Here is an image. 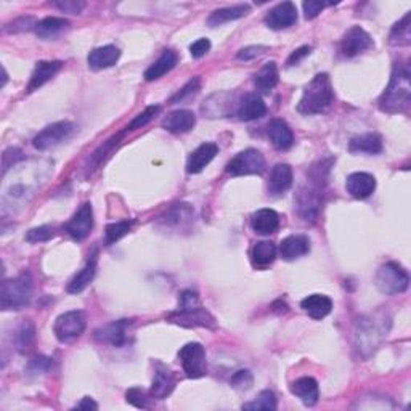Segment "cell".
<instances>
[{
	"instance_id": "obj_1",
	"label": "cell",
	"mask_w": 411,
	"mask_h": 411,
	"mask_svg": "<svg viewBox=\"0 0 411 411\" xmlns=\"http://www.w3.org/2000/svg\"><path fill=\"white\" fill-rule=\"evenodd\" d=\"M392 327V318L386 311H376L375 313L365 315L355 324L354 339L355 349L361 359L375 354L379 345L387 338Z\"/></svg>"
},
{
	"instance_id": "obj_2",
	"label": "cell",
	"mask_w": 411,
	"mask_h": 411,
	"mask_svg": "<svg viewBox=\"0 0 411 411\" xmlns=\"http://www.w3.org/2000/svg\"><path fill=\"white\" fill-rule=\"evenodd\" d=\"M410 77L411 73L408 63H395L391 82L379 100V108L391 114L407 111L411 101Z\"/></svg>"
},
{
	"instance_id": "obj_3",
	"label": "cell",
	"mask_w": 411,
	"mask_h": 411,
	"mask_svg": "<svg viewBox=\"0 0 411 411\" xmlns=\"http://www.w3.org/2000/svg\"><path fill=\"white\" fill-rule=\"evenodd\" d=\"M333 98L334 92L333 85H331L329 81V76L327 73L317 74V76L307 84V87L304 89L302 98L297 105V111L306 116L320 114L333 103Z\"/></svg>"
},
{
	"instance_id": "obj_4",
	"label": "cell",
	"mask_w": 411,
	"mask_h": 411,
	"mask_svg": "<svg viewBox=\"0 0 411 411\" xmlns=\"http://www.w3.org/2000/svg\"><path fill=\"white\" fill-rule=\"evenodd\" d=\"M33 299V278L29 271H23L17 278L5 280L0 290L2 311H21L28 307Z\"/></svg>"
},
{
	"instance_id": "obj_5",
	"label": "cell",
	"mask_w": 411,
	"mask_h": 411,
	"mask_svg": "<svg viewBox=\"0 0 411 411\" xmlns=\"http://www.w3.org/2000/svg\"><path fill=\"white\" fill-rule=\"evenodd\" d=\"M376 286L382 294H402V292L408 290L410 276L398 264L387 262L379 267L376 274Z\"/></svg>"
},
{
	"instance_id": "obj_6",
	"label": "cell",
	"mask_w": 411,
	"mask_h": 411,
	"mask_svg": "<svg viewBox=\"0 0 411 411\" xmlns=\"http://www.w3.org/2000/svg\"><path fill=\"white\" fill-rule=\"evenodd\" d=\"M265 170V159L257 149H244L238 153L230 163L227 164V172L238 177V175L262 174Z\"/></svg>"
},
{
	"instance_id": "obj_7",
	"label": "cell",
	"mask_w": 411,
	"mask_h": 411,
	"mask_svg": "<svg viewBox=\"0 0 411 411\" xmlns=\"http://www.w3.org/2000/svg\"><path fill=\"white\" fill-rule=\"evenodd\" d=\"M179 359L188 378L197 379L206 375V350L200 343H190L181 347Z\"/></svg>"
},
{
	"instance_id": "obj_8",
	"label": "cell",
	"mask_w": 411,
	"mask_h": 411,
	"mask_svg": "<svg viewBox=\"0 0 411 411\" xmlns=\"http://www.w3.org/2000/svg\"><path fill=\"white\" fill-rule=\"evenodd\" d=\"M167 320L170 323L180 324V327L185 328H216V318L201 306L191 308H177V311L169 315Z\"/></svg>"
},
{
	"instance_id": "obj_9",
	"label": "cell",
	"mask_w": 411,
	"mask_h": 411,
	"mask_svg": "<svg viewBox=\"0 0 411 411\" xmlns=\"http://www.w3.org/2000/svg\"><path fill=\"white\" fill-rule=\"evenodd\" d=\"M74 129H76V127L69 121L55 122V124L45 127L44 130L37 133L33 140V145L36 149H39V151H45V149H50L53 147L60 145L61 142L68 140V138L73 135Z\"/></svg>"
},
{
	"instance_id": "obj_10",
	"label": "cell",
	"mask_w": 411,
	"mask_h": 411,
	"mask_svg": "<svg viewBox=\"0 0 411 411\" xmlns=\"http://www.w3.org/2000/svg\"><path fill=\"white\" fill-rule=\"evenodd\" d=\"M85 329V315L79 311H73V312H66L60 315L57 318L55 327H53V331H55L57 339L60 343H71V341L77 339L79 336L84 333Z\"/></svg>"
},
{
	"instance_id": "obj_11",
	"label": "cell",
	"mask_w": 411,
	"mask_h": 411,
	"mask_svg": "<svg viewBox=\"0 0 411 411\" xmlns=\"http://www.w3.org/2000/svg\"><path fill=\"white\" fill-rule=\"evenodd\" d=\"M373 47L371 36L360 26H352L341 39V52L347 58L357 57L359 53L365 52Z\"/></svg>"
},
{
	"instance_id": "obj_12",
	"label": "cell",
	"mask_w": 411,
	"mask_h": 411,
	"mask_svg": "<svg viewBox=\"0 0 411 411\" xmlns=\"http://www.w3.org/2000/svg\"><path fill=\"white\" fill-rule=\"evenodd\" d=\"M94 228V209L90 202H85L76 214L73 216L71 221L68 222L66 225V232L69 233V237L76 241H84L85 238L89 237L90 232Z\"/></svg>"
},
{
	"instance_id": "obj_13",
	"label": "cell",
	"mask_w": 411,
	"mask_h": 411,
	"mask_svg": "<svg viewBox=\"0 0 411 411\" xmlns=\"http://www.w3.org/2000/svg\"><path fill=\"white\" fill-rule=\"evenodd\" d=\"M132 324L130 320H119V322H113L105 324V327L98 328L95 331V339L100 341L103 344H110L113 347H122L129 343V336L127 331Z\"/></svg>"
},
{
	"instance_id": "obj_14",
	"label": "cell",
	"mask_w": 411,
	"mask_h": 411,
	"mask_svg": "<svg viewBox=\"0 0 411 411\" xmlns=\"http://www.w3.org/2000/svg\"><path fill=\"white\" fill-rule=\"evenodd\" d=\"M297 212L301 214L304 221L313 222L318 217L320 206H322V197H320V190L315 188H301L297 196L294 197Z\"/></svg>"
},
{
	"instance_id": "obj_15",
	"label": "cell",
	"mask_w": 411,
	"mask_h": 411,
	"mask_svg": "<svg viewBox=\"0 0 411 411\" xmlns=\"http://www.w3.org/2000/svg\"><path fill=\"white\" fill-rule=\"evenodd\" d=\"M297 21V8L292 2H283L271 8L265 17V24L270 29L290 28Z\"/></svg>"
},
{
	"instance_id": "obj_16",
	"label": "cell",
	"mask_w": 411,
	"mask_h": 411,
	"mask_svg": "<svg viewBox=\"0 0 411 411\" xmlns=\"http://www.w3.org/2000/svg\"><path fill=\"white\" fill-rule=\"evenodd\" d=\"M347 193L355 200H366L376 190V179L371 174L355 172L350 174L345 181Z\"/></svg>"
},
{
	"instance_id": "obj_17",
	"label": "cell",
	"mask_w": 411,
	"mask_h": 411,
	"mask_svg": "<svg viewBox=\"0 0 411 411\" xmlns=\"http://www.w3.org/2000/svg\"><path fill=\"white\" fill-rule=\"evenodd\" d=\"M217 153H218V147L216 145V143H202V145L197 147L188 158V163H186V172L200 174L201 170L216 158Z\"/></svg>"
},
{
	"instance_id": "obj_18",
	"label": "cell",
	"mask_w": 411,
	"mask_h": 411,
	"mask_svg": "<svg viewBox=\"0 0 411 411\" xmlns=\"http://www.w3.org/2000/svg\"><path fill=\"white\" fill-rule=\"evenodd\" d=\"M196 117L188 110H177L167 114L163 121V127L172 133H185L193 129Z\"/></svg>"
},
{
	"instance_id": "obj_19",
	"label": "cell",
	"mask_w": 411,
	"mask_h": 411,
	"mask_svg": "<svg viewBox=\"0 0 411 411\" xmlns=\"http://www.w3.org/2000/svg\"><path fill=\"white\" fill-rule=\"evenodd\" d=\"M311 251V241L304 234H291L281 241L280 253L285 260H296Z\"/></svg>"
},
{
	"instance_id": "obj_20",
	"label": "cell",
	"mask_w": 411,
	"mask_h": 411,
	"mask_svg": "<svg viewBox=\"0 0 411 411\" xmlns=\"http://www.w3.org/2000/svg\"><path fill=\"white\" fill-rule=\"evenodd\" d=\"M121 52L114 45H105L98 47L89 53V66L95 69V71H100V69H106L114 66L117 60H119Z\"/></svg>"
},
{
	"instance_id": "obj_21",
	"label": "cell",
	"mask_w": 411,
	"mask_h": 411,
	"mask_svg": "<svg viewBox=\"0 0 411 411\" xmlns=\"http://www.w3.org/2000/svg\"><path fill=\"white\" fill-rule=\"evenodd\" d=\"M63 63L61 61H39L36 65V69L31 76V81L28 84V92H34L42 85L47 84L52 77H55L61 71Z\"/></svg>"
},
{
	"instance_id": "obj_22",
	"label": "cell",
	"mask_w": 411,
	"mask_h": 411,
	"mask_svg": "<svg viewBox=\"0 0 411 411\" xmlns=\"http://www.w3.org/2000/svg\"><path fill=\"white\" fill-rule=\"evenodd\" d=\"M292 185V169L287 164H276L271 169L270 180H269V191L270 195L278 196L286 193Z\"/></svg>"
},
{
	"instance_id": "obj_23",
	"label": "cell",
	"mask_w": 411,
	"mask_h": 411,
	"mask_svg": "<svg viewBox=\"0 0 411 411\" xmlns=\"http://www.w3.org/2000/svg\"><path fill=\"white\" fill-rule=\"evenodd\" d=\"M291 392L296 395L297 398H301V402L307 407H313L318 402L320 391H318V382L311 376L299 378L297 381L292 382Z\"/></svg>"
},
{
	"instance_id": "obj_24",
	"label": "cell",
	"mask_w": 411,
	"mask_h": 411,
	"mask_svg": "<svg viewBox=\"0 0 411 411\" xmlns=\"http://www.w3.org/2000/svg\"><path fill=\"white\" fill-rule=\"evenodd\" d=\"M269 137L271 145L280 151H285V149H290L294 143V135H292V130L290 126L286 124L283 119H274L269 124Z\"/></svg>"
},
{
	"instance_id": "obj_25",
	"label": "cell",
	"mask_w": 411,
	"mask_h": 411,
	"mask_svg": "<svg viewBox=\"0 0 411 411\" xmlns=\"http://www.w3.org/2000/svg\"><path fill=\"white\" fill-rule=\"evenodd\" d=\"M301 307L308 317H312L313 320H322L324 317H328L331 311H333V301H331L328 296L312 294L302 299Z\"/></svg>"
},
{
	"instance_id": "obj_26",
	"label": "cell",
	"mask_w": 411,
	"mask_h": 411,
	"mask_svg": "<svg viewBox=\"0 0 411 411\" xmlns=\"http://www.w3.org/2000/svg\"><path fill=\"white\" fill-rule=\"evenodd\" d=\"M251 227L259 234L276 233L280 228V216L274 209H260L251 218Z\"/></svg>"
},
{
	"instance_id": "obj_27",
	"label": "cell",
	"mask_w": 411,
	"mask_h": 411,
	"mask_svg": "<svg viewBox=\"0 0 411 411\" xmlns=\"http://www.w3.org/2000/svg\"><path fill=\"white\" fill-rule=\"evenodd\" d=\"M175 387V376L174 373L167 370L161 363H158V370L154 373V379L151 384V394L154 398H165L174 391Z\"/></svg>"
},
{
	"instance_id": "obj_28",
	"label": "cell",
	"mask_w": 411,
	"mask_h": 411,
	"mask_svg": "<svg viewBox=\"0 0 411 411\" xmlns=\"http://www.w3.org/2000/svg\"><path fill=\"white\" fill-rule=\"evenodd\" d=\"M95 274H97V251L90 255L87 264L84 265V269L79 271V274L74 276L71 283L68 285V292L71 294H77V292H82L85 287H87L90 283L94 281Z\"/></svg>"
},
{
	"instance_id": "obj_29",
	"label": "cell",
	"mask_w": 411,
	"mask_h": 411,
	"mask_svg": "<svg viewBox=\"0 0 411 411\" xmlns=\"http://www.w3.org/2000/svg\"><path fill=\"white\" fill-rule=\"evenodd\" d=\"M349 151L355 154H378L382 151V138L378 133H363L349 142Z\"/></svg>"
},
{
	"instance_id": "obj_30",
	"label": "cell",
	"mask_w": 411,
	"mask_h": 411,
	"mask_svg": "<svg viewBox=\"0 0 411 411\" xmlns=\"http://www.w3.org/2000/svg\"><path fill=\"white\" fill-rule=\"evenodd\" d=\"M267 113L264 100L255 94H248L238 106V116L241 121H254Z\"/></svg>"
},
{
	"instance_id": "obj_31",
	"label": "cell",
	"mask_w": 411,
	"mask_h": 411,
	"mask_svg": "<svg viewBox=\"0 0 411 411\" xmlns=\"http://www.w3.org/2000/svg\"><path fill=\"white\" fill-rule=\"evenodd\" d=\"M177 61H179L177 53H175L174 50H164L163 55L159 57L158 60L145 71V79L149 82L156 81V79L163 77L164 74L172 71L175 65H177Z\"/></svg>"
},
{
	"instance_id": "obj_32",
	"label": "cell",
	"mask_w": 411,
	"mask_h": 411,
	"mask_svg": "<svg viewBox=\"0 0 411 411\" xmlns=\"http://www.w3.org/2000/svg\"><path fill=\"white\" fill-rule=\"evenodd\" d=\"M251 7L248 3H241V5H233V7H227V8H221L216 10L214 13L207 18V24L211 28H216V26H221L223 23H228V21L233 20H239L243 17H246L249 13Z\"/></svg>"
},
{
	"instance_id": "obj_33",
	"label": "cell",
	"mask_w": 411,
	"mask_h": 411,
	"mask_svg": "<svg viewBox=\"0 0 411 411\" xmlns=\"http://www.w3.org/2000/svg\"><path fill=\"white\" fill-rule=\"evenodd\" d=\"M280 81L278 74V66H276L275 61H269L260 68V71L255 74V87H257L260 92L269 94L276 87V84Z\"/></svg>"
},
{
	"instance_id": "obj_34",
	"label": "cell",
	"mask_w": 411,
	"mask_h": 411,
	"mask_svg": "<svg viewBox=\"0 0 411 411\" xmlns=\"http://www.w3.org/2000/svg\"><path fill=\"white\" fill-rule=\"evenodd\" d=\"M69 23L65 18H57V17H49L39 21L36 26V34L40 37V39L50 40L55 39V37L60 36L63 31L68 29Z\"/></svg>"
},
{
	"instance_id": "obj_35",
	"label": "cell",
	"mask_w": 411,
	"mask_h": 411,
	"mask_svg": "<svg viewBox=\"0 0 411 411\" xmlns=\"http://www.w3.org/2000/svg\"><path fill=\"white\" fill-rule=\"evenodd\" d=\"M254 267H267L276 259V246L270 241H259L254 244L251 253Z\"/></svg>"
},
{
	"instance_id": "obj_36",
	"label": "cell",
	"mask_w": 411,
	"mask_h": 411,
	"mask_svg": "<svg viewBox=\"0 0 411 411\" xmlns=\"http://www.w3.org/2000/svg\"><path fill=\"white\" fill-rule=\"evenodd\" d=\"M193 218V209L188 204H175L167 214L161 217V222H164L167 227H179L186 221Z\"/></svg>"
},
{
	"instance_id": "obj_37",
	"label": "cell",
	"mask_w": 411,
	"mask_h": 411,
	"mask_svg": "<svg viewBox=\"0 0 411 411\" xmlns=\"http://www.w3.org/2000/svg\"><path fill=\"white\" fill-rule=\"evenodd\" d=\"M389 39H391V44L392 45H398V47H403V45H410L411 42V33H410V12L405 15V17L398 21V23L394 24V28L391 31V36H389Z\"/></svg>"
},
{
	"instance_id": "obj_38",
	"label": "cell",
	"mask_w": 411,
	"mask_h": 411,
	"mask_svg": "<svg viewBox=\"0 0 411 411\" xmlns=\"http://www.w3.org/2000/svg\"><path fill=\"white\" fill-rule=\"evenodd\" d=\"M36 336L34 324L31 322H23L18 327L17 333H15V345L20 352H26L33 344Z\"/></svg>"
},
{
	"instance_id": "obj_39",
	"label": "cell",
	"mask_w": 411,
	"mask_h": 411,
	"mask_svg": "<svg viewBox=\"0 0 411 411\" xmlns=\"http://www.w3.org/2000/svg\"><path fill=\"white\" fill-rule=\"evenodd\" d=\"M132 227H133L132 221L110 223L105 230V244L106 246H111V244L119 241L121 238H124L126 234L132 230Z\"/></svg>"
},
{
	"instance_id": "obj_40",
	"label": "cell",
	"mask_w": 411,
	"mask_h": 411,
	"mask_svg": "<svg viewBox=\"0 0 411 411\" xmlns=\"http://www.w3.org/2000/svg\"><path fill=\"white\" fill-rule=\"evenodd\" d=\"M278 408L276 403V397L271 391H262L259 394V397L251 403H244L243 410H253V411H274Z\"/></svg>"
},
{
	"instance_id": "obj_41",
	"label": "cell",
	"mask_w": 411,
	"mask_h": 411,
	"mask_svg": "<svg viewBox=\"0 0 411 411\" xmlns=\"http://www.w3.org/2000/svg\"><path fill=\"white\" fill-rule=\"evenodd\" d=\"M55 237V228L50 225H42L33 228L26 233V241L28 243H42V241H49L50 238Z\"/></svg>"
},
{
	"instance_id": "obj_42",
	"label": "cell",
	"mask_w": 411,
	"mask_h": 411,
	"mask_svg": "<svg viewBox=\"0 0 411 411\" xmlns=\"http://www.w3.org/2000/svg\"><path fill=\"white\" fill-rule=\"evenodd\" d=\"M159 111H161V106L154 105V106H148V108L143 111V113H140L138 116H135V119H133L129 127L127 129L129 130H137V129H142V127H145L149 121L153 119L154 116H156Z\"/></svg>"
},
{
	"instance_id": "obj_43",
	"label": "cell",
	"mask_w": 411,
	"mask_h": 411,
	"mask_svg": "<svg viewBox=\"0 0 411 411\" xmlns=\"http://www.w3.org/2000/svg\"><path fill=\"white\" fill-rule=\"evenodd\" d=\"M126 400L127 403L133 405L135 408H148L149 407V398L147 397V394L138 387H132L127 391L126 394Z\"/></svg>"
},
{
	"instance_id": "obj_44",
	"label": "cell",
	"mask_w": 411,
	"mask_h": 411,
	"mask_svg": "<svg viewBox=\"0 0 411 411\" xmlns=\"http://www.w3.org/2000/svg\"><path fill=\"white\" fill-rule=\"evenodd\" d=\"M52 366V361L50 359H47V357H36V359H33L29 361L28 365V375L31 376H39V375H45L47 371L50 370Z\"/></svg>"
},
{
	"instance_id": "obj_45",
	"label": "cell",
	"mask_w": 411,
	"mask_h": 411,
	"mask_svg": "<svg viewBox=\"0 0 411 411\" xmlns=\"http://www.w3.org/2000/svg\"><path fill=\"white\" fill-rule=\"evenodd\" d=\"M23 158H24V156H23V151H21V149H18V148H8L7 151L3 153V156H2L3 174L7 172L8 167H12L13 164H17V163L21 161V159H23Z\"/></svg>"
},
{
	"instance_id": "obj_46",
	"label": "cell",
	"mask_w": 411,
	"mask_h": 411,
	"mask_svg": "<svg viewBox=\"0 0 411 411\" xmlns=\"http://www.w3.org/2000/svg\"><path fill=\"white\" fill-rule=\"evenodd\" d=\"M328 3L324 2H320V0H308V2H304L302 3V8H304V15H306L307 20H313L317 18L320 13H322V10L327 7Z\"/></svg>"
},
{
	"instance_id": "obj_47",
	"label": "cell",
	"mask_w": 411,
	"mask_h": 411,
	"mask_svg": "<svg viewBox=\"0 0 411 411\" xmlns=\"http://www.w3.org/2000/svg\"><path fill=\"white\" fill-rule=\"evenodd\" d=\"M53 7H57L58 10H61V12H65V13L77 15V13L82 12L85 3L84 2H76V0H65V2L53 3Z\"/></svg>"
},
{
	"instance_id": "obj_48",
	"label": "cell",
	"mask_w": 411,
	"mask_h": 411,
	"mask_svg": "<svg viewBox=\"0 0 411 411\" xmlns=\"http://www.w3.org/2000/svg\"><path fill=\"white\" fill-rule=\"evenodd\" d=\"M232 386L237 389H249L253 386V376L249 371L244 370L234 373V376L232 378Z\"/></svg>"
},
{
	"instance_id": "obj_49",
	"label": "cell",
	"mask_w": 411,
	"mask_h": 411,
	"mask_svg": "<svg viewBox=\"0 0 411 411\" xmlns=\"http://www.w3.org/2000/svg\"><path fill=\"white\" fill-rule=\"evenodd\" d=\"M37 23L33 18H20L17 21H13L12 24L7 26L8 33H18V31H29V29H36Z\"/></svg>"
},
{
	"instance_id": "obj_50",
	"label": "cell",
	"mask_w": 411,
	"mask_h": 411,
	"mask_svg": "<svg viewBox=\"0 0 411 411\" xmlns=\"http://www.w3.org/2000/svg\"><path fill=\"white\" fill-rule=\"evenodd\" d=\"M211 50V40L209 39H197L190 45V53L193 58L204 57Z\"/></svg>"
},
{
	"instance_id": "obj_51",
	"label": "cell",
	"mask_w": 411,
	"mask_h": 411,
	"mask_svg": "<svg viewBox=\"0 0 411 411\" xmlns=\"http://www.w3.org/2000/svg\"><path fill=\"white\" fill-rule=\"evenodd\" d=\"M197 89H200V79L197 77H195V79H191V81L185 85L184 89L180 90V92L175 95V97L172 98V103H177V101H181V100H185L186 97H188V95H193V94H196L197 92Z\"/></svg>"
},
{
	"instance_id": "obj_52",
	"label": "cell",
	"mask_w": 411,
	"mask_h": 411,
	"mask_svg": "<svg viewBox=\"0 0 411 411\" xmlns=\"http://www.w3.org/2000/svg\"><path fill=\"white\" fill-rule=\"evenodd\" d=\"M267 49L262 45H251V47H246V49L239 50L238 53V58L239 60H244V61H249V60H254V58H257L262 55V53L265 52Z\"/></svg>"
},
{
	"instance_id": "obj_53",
	"label": "cell",
	"mask_w": 411,
	"mask_h": 411,
	"mask_svg": "<svg viewBox=\"0 0 411 411\" xmlns=\"http://www.w3.org/2000/svg\"><path fill=\"white\" fill-rule=\"evenodd\" d=\"M311 53H312V47H308V45L299 47V49L292 52L291 55H290V58H287L286 65L287 66H294V65H297V63H301L304 60V58L311 55Z\"/></svg>"
},
{
	"instance_id": "obj_54",
	"label": "cell",
	"mask_w": 411,
	"mask_h": 411,
	"mask_svg": "<svg viewBox=\"0 0 411 411\" xmlns=\"http://www.w3.org/2000/svg\"><path fill=\"white\" fill-rule=\"evenodd\" d=\"M77 410H98V405L94 402L90 397H84L81 400V403H77Z\"/></svg>"
}]
</instances>
